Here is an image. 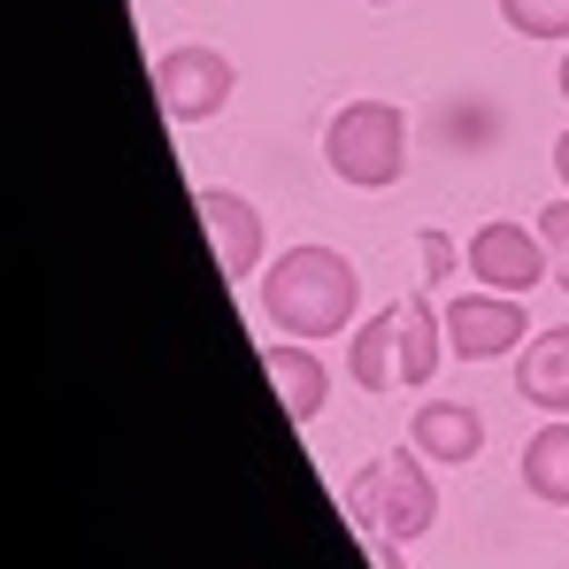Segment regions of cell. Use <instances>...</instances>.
<instances>
[{
  "label": "cell",
  "mask_w": 569,
  "mask_h": 569,
  "mask_svg": "<svg viewBox=\"0 0 569 569\" xmlns=\"http://www.w3.org/2000/svg\"><path fill=\"white\" fill-rule=\"evenodd\" d=\"M355 300H362V284H355V262L339 247H292V254H278L262 270V308H270V323H278L284 339H331V331H347Z\"/></svg>",
  "instance_id": "6da1fadb"
},
{
  "label": "cell",
  "mask_w": 569,
  "mask_h": 569,
  "mask_svg": "<svg viewBox=\"0 0 569 569\" xmlns=\"http://www.w3.org/2000/svg\"><path fill=\"white\" fill-rule=\"evenodd\" d=\"M347 508L378 531V539H423L431 523H439V485H431V462L416 455V447H385L370 470H355V492H347Z\"/></svg>",
  "instance_id": "7a4b0ae2"
},
{
  "label": "cell",
  "mask_w": 569,
  "mask_h": 569,
  "mask_svg": "<svg viewBox=\"0 0 569 569\" xmlns=\"http://www.w3.org/2000/svg\"><path fill=\"white\" fill-rule=\"evenodd\" d=\"M323 162L355 192L400 186V170H408V116L392 100H347L331 116V131H323Z\"/></svg>",
  "instance_id": "3957f363"
},
{
  "label": "cell",
  "mask_w": 569,
  "mask_h": 569,
  "mask_svg": "<svg viewBox=\"0 0 569 569\" xmlns=\"http://www.w3.org/2000/svg\"><path fill=\"white\" fill-rule=\"evenodd\" d=\"M231 93H239L231 54H216V47H170V54H154V100H162L170 123H208V116H223Z\"/></svg>",
  "instance_id": "277c9868"
},
{
  "label": "cell",
  "mask_w": 569,
  "mask_h": 569,
  "mask_svg": "<svg viewBox=\"0 0 569 569\" xmlns=\"http://www.w3.org/2000/svg\"><path fill=\"white\" fill-rule=\"evenodd\" d=\"M516 347H531V316H523L516 292H485L477 284L470 300H447V355L455 362H500Z\"/></svg>",
  "instance_id": "5b68a950"
},
{
  "label": "cell",
  "mask_w": 569,
  "mask_h": 569,
  "mask_svg": "<svg viewBox=\"0 0 569 569\" xmlns=\"http://www.w3.org/2000/svg\"><path fill=\"white\" fill-rule=\"evenodd\" d=\"M470 278L485 284V292H531L539 278H555L539 223H485L470 239Z\"/></svg>",
  "instance_id": "8992f818"
},
{
  "label": "cell",
  "mask_w": 569,
  "mask_h": 569,
  "mask_svg": "<svg viewBox=\"0 0 569 569\" xmlns=\"http://www.w3.org/2000/svg\"><path fill=\"white\" fill-rule=\"evenodd\" d=\"M192 208H200V223H208V239H216V262H223V278H254L262 270V208L254 200H239V192L223 186H200L192 192Z\"/></svg>",
  "instance_id": "52a82bcc"
},
{
  "label": "cell",
  "mask_w": 569,
  "mask_h": 569,
  "mask_svg": "<svg viewBox=\"0 0 569 569\" xmlns=\"http://www.w3.org/2000/svg\"><path fill=\"white\" fill-rule=\"evenodd\" d=\"M408 447H416L423 462L462 470V462L485 455V416H477L470 400H423V408H416V423H408Z\"/></svg>",
  "instance_id": "ba28073f"
},
{
  "label": "cell",
  "mask_w": 569,
  "mask_h": 569,
  "mask_svg": "<svg viewBox=\"0 0 569 569\" xmlns=\"http://www.w3.org/2000/svg\"><path fill=\"white\" fill-rule=\"evenodd\" d=\"M262 370H270V385H278V400H284L292 423H316V416H323L331 378H323V362L308 355V339H278V347H262Z\"/></svg>",
  "instance_id": "9c48e42d"
},
{
  "label": "cell",
  "mask_w": 569,
  "mask_h": 569,
  "mask_svg": "<svg viewBox=\"0 0 569 569\" xmlns=\"http://www.w3.org/2000/svg\"><path fill=\"white\" fill-rule=\"evenodd\" d=\"M516 392H523L531 408H547V416H569V323L539 331V339L523 347V362H516Z\"/></svg>",
  "instance_id": "30bf717a"
},
{
  "label": "cell",
  "mask_w": 569,
  "mask_h": 569,
  "mask_svg": "<svg viewBox=\"0 0 569 569\" xmlns=\"http://www.w3.org/2000/svg\"><path fill=\"white\" fill-rule=\"evenodd\" d=\"M347 370L362 392H385V385H400V308H378L362 331H355V355H347Z\"/></svg>",
  "instance_id": "8fae6325"
},
{
  "label": "cell",
  "mask_w": 569,
  "mask_h": 569,
  "mask_svg": "<svg viewBox=\"0 0 569 569\" xmlns=\"http://www.w3.org/2000/svg\"><path fill=\"white\" fill-rule=\"evenodd\" d=\"M523 485L547 500V508H569V423H539L531 447H523Z\"/></svg>",
  "instance_id": "7c38bea8"
},
{
  "label": "cell",
  "mask_w": 569,
  "mask_h": 569,
  "mask_svg": "<svg viewBox=\"0 0 569 569\" xmlns=\"http://www.w3.org/2000/svg\"><path fill=\"white\" fill-rule=\"evenodd\" d=\"M439 316H431V300H400V385H431V370H439Z\"/></svg>",
  "instance_id": "4fadbf2b"
},
{
  "label": "cell",
  "mask_w": 569,
  "mask_h": 569,
  "mask_svg": "<svg viewBox=\"0 0 569 569\" xmlns=\"http://www.w3.org/2000/svg\"><path fill=\"white\" fill-rule=\"evenodd\" d=\"M500 23L523 39H569V0H500Z\"/></svg>",
  "instance_id": "5bb4252c"
},
{
  "label": "cell",
  "mask_w": 569,
  "mask_h": 569,
  "mask_svg": "<svg viewBox=\"0 0 569 569\" xmlns=\"http://www.w3.org/2000/svg\"><path fill=\"white\" fill-rule=\"evenodd\" d=\"M539 239H547V270H555V284L569 292V200L539 208Z\"/></svg>",
  "instance_id": "9a60e30c"
},
{
  "label": "cell",
  "mask_w": 569,
  "mask_h": 569,
  "mask_svg": "<svg viewBox=\"0 0 569 569\" xmlns=\"http://www.w3.org/2000/svg\"><path fill=\"white\" fill-rule=\"evenodd\" d=\"M555 178H562V186H569V131H562V139H555Z\"/></svg>",
  "instance_id": "2e32d148"
},
{
  "label": "cell",
  "mask_w": 569,
  "mask_h": 569,
  "mask_svg": "<svg viewBox=\"0 0 569 569\" xmlns=\"http://www.w3.org/2000/svg\"><path fill=\"white\" fill-rule=\"evenodd\" d=\"M378 569H400V555H392V547H378Z\"/></svg>",
  "instance_id": "e0dca14e"
},
{
  "label": "cell",
  "mask_w": 569,
  "mask_h": 569,
  "mask_svg": "<svg viewBox=\"0 0 569 569\" xmlns=\"http://www.w3.org/2000/svg\"><path fill=\"white\" fill-rule=\"evenodd\" d=\"M562 100H569V54H562Z\"/></svg>",
  "instance_id": "ac0fdd59"
},
{
  "label": "cell",
  "mask_w": 569,
  "mask_h": 569,
  "mask_svg": "<svg viewBox=\"0 0 569 569\" xmlns=\"http://www.w3.org/2000/svg\"><path fill=\"white\" fill-rule=\"evenodd\" d=\"M370 8H392V0H370Z\"/></svg>",
  "instance_id": "d6986e66"
}]
</instances>
